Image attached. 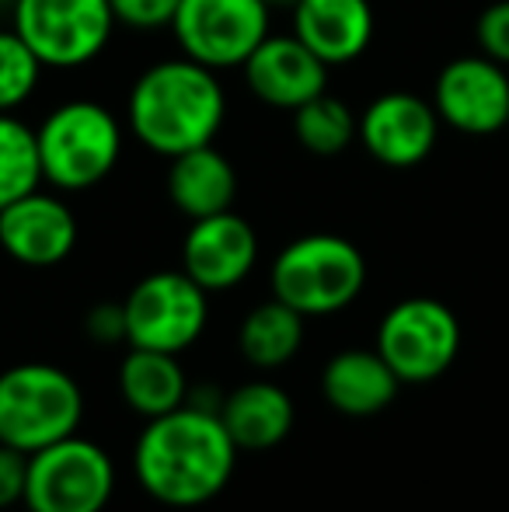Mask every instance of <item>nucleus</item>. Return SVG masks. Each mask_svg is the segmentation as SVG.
Instances as JSON below:
<instances>
[{"label":"nucleus","mask_w":509,"mask_h":512,"mask_svg":"<svg viewBox=\"0 0 509 512\" xmlns=\"http://www.w3.org/2000/svg\"><path fill=\"white\" fill-rule=\"evenodd\" d=\"M238 453L217 408L182 405L147 418L133 446V471L154 502L196 509L231 485Z\"/></svg>","instance_id":"obj_1"},{"label":"nucleus","mask_w":509,"mask_h":512,"mask_svg":"<svg viewBox=\"0 0 509 512\" xmlns=\"http://www.w3.org/2000/svg\"><path fill=\"white\" fill-rule=\"evenodd\" d=\"M227 122V91L220 74L189 56L157 60L126 95V126L136 143L157 157L206 147Z\"/></svg>","instance_id":"obj_2"},{"label":"nucleus","mask_w":509,"mask_h":512,"mask_svg":"<svg viewBox=\"0 0 509 512\" xmlns=\"http://www.w3.org/2000/svg\"><path fill=\"white\" fill-rule=\"evenodd\" d=\"M42 182L56 192H88L102 185L123 161L126 129L109 105L91 98L49 108L35 126Z\"/></svg>","instance_id":"obj_3"},{"label":"nucleus","mask_w":509,"mask_h":512,"mask_svg":"<svg viewBox=\"0 0 509 512\" xmlns=\"http://www.w3.org/2000/svg\"><path fill=\"white\" fill-rule=\"evenodd\" d=\"M269 286L272 297L304 317L339 314L360 300L367 258L349 237L304 234L272 258Z\"/></svg>","instance_id":"obj_4"},{"label":"nucleus","mask_w":509,"mask_h":512,"mask_svg":"<svg viewBox=\"0 0 509 512\" xmlns=\"http://www.w3.org/2000/svg\"><path fill=\"white\" fill-rule=\"evenodd\" d=\"M81 418V384L60 366L18 363L0 373V443L32 457L74 436Z\"/></svg>","instance_id":"obj_5"},{"label":"nucleus","mask_w":509,"mask_h":512,"mask_svg":"<svg viewBox=\"0 0 509 512\" xmlns=\"http://www.w3.org/2000/svg\"><path fill=\"white\" fill-rule=\"evenodd\" d=\"M11 28L46 70H81L109 49L116 14L109 0H14Z\"/></svg>","instance_id":"obj_6"},{"label":"nucleus","mask_w":509,"mask_h":512,"mask_svg":"<svg viewBox=\"0 0 509 512\" xmlns=\"http://www.w3.org/2000/svg\"><path fill=\"white\" fill-rule=\"evenodd\" d=\"M374 349L401 384H429L454 366L461 352V321L436 297L398 300L381 317Z\"/></svg>","instance_id":"obj_7"},{"label":"nucleus","mask_w":509,"mask_h":512,"mask_svg":"<svg viewBox=\"0 0 509 512\" xmlns=\"http://www.w3.org/2000/svg\"><path fill=\"white\" fill-rule=\"evenodd\" d=\"M112 492L116 467L109 453L77 432L28 457L25 506L32 512H105Z\"/></svg>","instance_id":"obj_8"},{"label":"nucleus","mask_w":509,"mask_h":512,"mask_svg":"<svg viewBox=\"0 0 509 512\" xmlns=\"http://www.w3.org/2000/svg\"><path fill=\"white\" fill-rule=\"evenodd\" d=\"M126 310V342L129 349L185 352L210 321V293L192 283L182 269L150 272L129 290Z\"/></svg>","instance_id":"obj_9"},{"label":"nucleus","mask_w":509,"mask_h":512,"mask_svg":"<svg viewBox=\"0 0 509 512\" xmlns=\"http://www.w3.org/2000/svg\"><path fill=\"white\" fill-rule=\"evenodd\" d=\"M272 32V7L265 0H182L171 18L178 53L203 67L241 70Z\"/></svg>","instance_id":"obj_10"},{"label":"nucleus","mask_w":509,"mask_h":512,"mask_svg":"<svg viewBox=\"0 0 509 512\" xmlns=\"http://www.w3.org/2000/svg\"><path fill=\"white\" fill-rule=\"evenodd\" d=\"M429 102L454 133L496 136L509 129V70L482 53L457 56L436 74Z\"/></svg>","instance_id":"obj_11"},{"label":"nucleus","mask_w":509,"mask_h":512,"mask_svg":"<svg viewBox=\"0 0 509 512\" xmlns=\"http://www.w3.org/2000/svg\"><path fill=\"white\" fill-rule=\"evenodd\" d=\"M440 115L429 98L412 91H384L360 112V136L377 164L405 171L422 164L440 140Z\"/></svg>","instance_id":"obj_12"},{"label":"nucleus","mask_w":509,"mask_h":512,"mask_svg":"<svg viewBox=\"0 0 509 512\" xmlns=\"http://www.w3.org/2000/svg\"><path fill=\"white\" fill-rule=\"evenodd\" d=\"M258 262L255 227L234 209L192 220L182 241V272L206 293H224L252 276Z\"/></svg>","instance_id":"obj_13"},{"label":"nucleus","mask_w":509,"mask_h":512,"mask_svg":"<svg viewBox=\"0 0 509 512\" xmlns=\"http://www.w3.org/2000/svg\"><path fill=\"white\" fill-rule=\"evenodd\" d=\"M0 248L28 269H53L77 248V216L53 192H28L0 209Z\"/></svg>","instance_id":"obj_14"},{"label":"nucleus","mask_w":509,"mask_h":512,"mask_svg":"<svg viewBox=\"0 0 509 512\" xmlns=\"http://www.w3.org/2000/svg\"><path fill=\"white\" fill-rule=\"evenodd\" d=\"M328 70L332 67L318 60L293 32H269L262 46L245 60L241 74H245L248 91L262 105L279 108V112H297L300 105L328 91Z\"/></svg>","instance_id":"obj_15"},{"label":"nucleus","mask_w":509,"mask_h":512,"mask_svg":"<svg viewBox=\"0 0 509 512\" xmlns=\"http://www.w3.org/2000/svg\"><path fill=\"white\" fill-rule=\"evenodd\" d=\"M290 32L328 67H349L374 42V4L370 0H293Z\"/></svg>","instance_id":"obj_16"},{"label":"nucleus","mask_w":509,"mask_h":512,"mask_svg":"<svg viewBox=\"0 0 509 512\" xmlns=\"http://www.w3.org/2000/svg\"><path fill=\"white\" fill-rule=\"evenodd\" d=\"M401 380L377 349H342L325 363L321 394L339 415L370 418L398 398Z\"/></svg>","instance_id":"obj_17"},{"label":"nucleus","mask_w":509,"mask_h":512,"mask_svg":"<svg viewBox=\"0 0 509 512\" xmlns=\"http://www.w3.org/2000/svg\"><path fill=\"white\" fill-rule=\"evenodd\" d=\"M168 199L189 220L234 209L238 199V171L213 143L168 157Z\"/></svg>","instance_id":"obj_18"},{"label":"nucleus","mask_w":509,"mask_h":512,"mask_svg":"<svg viewBox=\"0 0 509 512\" xmlns=\"http://www.w3.org/2000/svg\"><path fill=\"white\" fill-rule=\"evenodd\" d=\"M217 415L238 450H272L290 436L297 411H293V398L279 384L252 380L227 394Z\"/></svg>","instance_id":"obj_19"},{"label":"nucleus","mask_w":509,"mask_h":512,"mask_svg":"<svg viewBox=\"0 0 509 512\" xmlns=\"http://www.w3.org/2000/svg\"><path fill=\"white\" fill-rule=\"evenodd\" d=\"M119 391L140 418L168 415L189 398V384H185V370L178 356L154 349L126 352L123 366H119Z\"/></svg>","instance_id":"obj_20"},{"label":"nucleus","mask_w":509,"mask_h":512,"mask_svg":"<svg viewBox=\"0 0 509 512\" xmlns=\"http://www.w3.org/2000/svg\"><path fill=\"white\" fill-rule=\"evenodd\" d=\"M304 314H297L293 307H286L283 300H265L255 310H248V317L241 321L238 331V349L245 356V363H252L255 370H279L286 366L304 345Z\"/></svg>","instance_id":"obj_21"},{"label":"nucleus","mask_w":509,"mask_h":512,"mask_svg":"<svg viewBox=\"0 0 509 512\" xmlns=\"http://www.w3.org/2000/svg\"><path fill=\"white\" fill-rule=\"evenodd\" d=\"M293 136L314 157L346 154L360 136V112L325 91L293 112Z\"/></svg>","instance_id":"obj_22"},{"label":"nucleus","mask_w":509,"mask_h":512,"mask_svg":"<svg viewBox=\"0 0 509 512\" xmlns=\"http://www.w3.org/2000/svg\"><path fill=\"white\" fill-rule=\"evenodd\" d=\"M42 185L35 129L14 112H0V209Z\"/></svg>","instance_id":"obj_23"},{"label":"nucleus","mask_w":509,"mask_h":512,"mask_svg":"<svg viewBox=\"0 0 509 512\" xmlns=\"http://www.w3.org/2000/svg\"><path fill=\"white\" fill-rule=\"evenodd\" d=\"M42 63L14 28H0V112H18L42 81Z\"/></svg>","instance_id":"obj_24"},{"label":"nucleus","mask_w":509,"mask_h":512,"mask_svg":"<svg viewBox=\"0 0 509 512\" xmlns=\"http://www.w3.org/2000/svg\"><path fill=\"white\" fill-rule=\"evenodd\" d=\"M178 4L182 0H109L116 25L133 28V32H161L171 28Z\"/></svg>","instance_id":"obj_25"},{"label":"nucleus","mask_w":509,"mask_h":512,"mask_svg":"<svg viewBox=\"0 0 509 512\" xmlns=\"http://www.w3.org/2000/svg\"><path fill=\"white\" fill-rule=\"evenodd\" d=\"M478 53L509 70V0H492L475 21Z\"/></svg>","instance_id":"obj_26"},{"label":"nucleus","mask_w":509,"mask_h":512,"mask_svg":"<svg viewBox=\"0 0 509 512\" xmlns=\"http://www.w3.org/2000/svg\"><path fill=\"white\" fill-rule=\"evenodd\" d=\"M28 485V453L0 443V509H11L25 502Z\"/></svg>","instance_id":"obj_27"},{"label":"nucleus","mask_w":509,"mask_h":512,"mask_svg":"<svg viewBox=\"0 0 509 512\" xmlns=\"http://www.w3.org/2000/svg\"><path fill=\"white\" fill-rule=\"evenodd\" d=\"M84 331H88L98 345L126 342V310H123V304H95L88 310V317H84Z\"/></svg>","instance_id":"obj_28"},{"label":"nucleus","mask_w":509,"mask_h":512,"mask_svg":"<svg viewBox=\"0 0 509 512\" xmlns=\"http://www.w3.org/2000/svg\"><path fill=\"white\" fill-rule=\"evenodd\" d=\"M265 4H269V7H279V4H286V7H290L293 0H265Z\"/></svg>","instance_id":"obj_29"},{"label":"nucleus","mask_w":509,"mask_h":512,"mask_svg":"<svg viewBox=\"0 0 509 512\" xmlns=\"http://www.w3.org/2000/svg\"><path fill=\"white\" fill-rule=\"evenodd\" d=\"M28 512H32V509H28Z\"/></svg>","instance_id":"obj_30"}]
</instances>
